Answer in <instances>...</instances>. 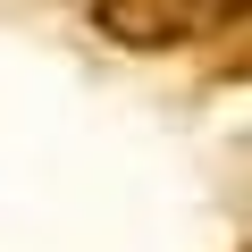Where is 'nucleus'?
Listing matches in <instances>:
<instances>
[{
    "instance_id": "f257e3e1",
    "label": "nucleus",
    "mask_w": 252,
    "mask_h": 252,
    "mask_svg": "<svg viewBox=\"0 0 252 252\" xmlns=\"http://www.w3.org/2000/svg\"><path fill=\"white\" fill-rule=\"evenodd\" d=\"M93 17L126 51H177V42H219L252 26V0H93Z\"/></svg>"
}]
</instances>
